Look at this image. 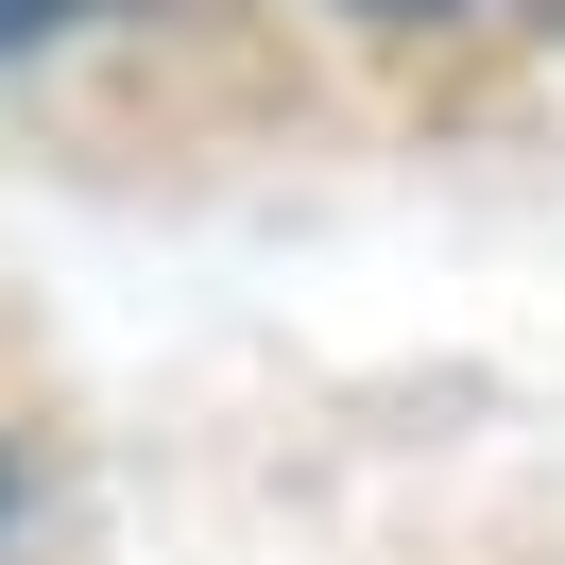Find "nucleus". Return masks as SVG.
Returning <instances> with one entry per match:
<instances>
[{
  "instance_id": "2",
  "label": "nucleus",
  "mask_w": 565,
  "mask_h": 565,
  "mask_svg": "<svg viewBox=\"0 0 565 565\" xmlns=\"http://www.w3.org/2000/svg\"><path fill=\"white\" fill-rule=\"evenodd\" d=\"M343 18H462V0H343Z\"/></svg>"
},
{
  "instance_id": "3",
  "label": "nucleus",
  "mask_w": 565,
  "mask_h": 565,
  "mask_svg": "<svg viewBox=\"0 0 565 565\" xmlns=\"http://www.w3.org/2000/svg\"><path fill=\"white\" fill-rule=\"evenodd\" d=\"M531 18H548V35H565V0H531Z\"/></svg>"
},
{
  "instance_id": "1",
  "label": "nucleus",
  "mask_w": 565,
  "mask_h": 565,
  "mask_svg": "<svg viewBox=\"0 0 565 565\" xmlns=\"http://www.w3.org/2000/svg\"><path fill=\"white\" fill-rule=\"evenodd\" d=\"M52 18H86V0H0V52H35Z\"/></svg>"
}]
</instances>
